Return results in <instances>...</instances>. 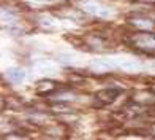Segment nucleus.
Masks as SVG:
<instances>
[{
    "mask_svg": "<svg viewBox=\"0 0 155 140\" xmlns=\"http://www.w3.org/2000/svg\"><path fill=\"white\" fill-rule=\"evenodd\" d=\"M81 8L86 13H89V15H94L98 18H111L114 15V11L109 6H104L98 2H94V0H84V2H81Z\"/></svg>",
    "mask_w": 155,
    "mask_h": 140,
    "instance_id": "nucleus-1",
    "label": "nucleus"
},
{
    "mask_svg": "<svg viewBox=\"0 0 155 140\" xmlns=\"http://www.w3.org/2000/svg\"><path fill=\"white\" fill-rule=\"evenodd\" d=\"M119 94H120V89H117V88L103 89V91H100V93L95 96V103L98 105V107H106V105L112 103L117 99Z\"/></svg>",
    "mask_w": 155,
    "mask_h": 140,
    "instance_id": "nucleus-2",
    "label": "nucleus"
},
{
    "mask_svg": "<svg viewBox=\"0 0 155 140\" xmlns=\"http://www.w3.org/2000/svg\"><path fill=\"white\" fill-rule=\"evenodd\" d=\"M112 64H114L116 68H122V70H127V72H138L143 67L139 61L133 58H114Z\"/></svg>",
    "mask_w": 155,
    "mask_h": 140,
    "instance_id": "nucleus-3",
    "label": "nucleus"
},
{
    "mask_svg": "<svg viewBox=\"0 0 155 140\" xmlns=\"http://www.w3.org/2000/svg\"><path fill=\"white\" fill-rule=\"evenodd\" d=\"M133 43L139 48H146V50H155V33L152 32H143L136 33L133 37Z\"/></svg>",
    "mask_w": 155,
    "mask_h": 140,
    "instance_id": "nucleus-4",
    "label": "nucleus"
},
{
    "mask_svg": "<svg viewBox=\"0 0 155 140\" xmlns=\"http://www.w3.org/2000/svg\"><path fill=\"white\" fill-rule=\"evenodd\" d=\"M6 76H8V80L11 83H15V85H19V83H22L25 80V72L22 68H18V67H11L8 68V72H6Z\"/></svg>",
    "mask_w": 155,
    "mask_h": 140,
    "instance_id": "nucleus-5",
    "label": "nucleus"
},
{
    "mask_svg": "<svg viewBox=\"0 0 155 140\" xmlns=\"http://www.w3.org/2000/svg\"><path fill=\"white\" fill-rule=\"evenodd\" d=\"M90 67H92L95 72H108V70L116 68L114 64H112V59H98V61H94Z\"/></svg>",
    "mask_w": 155,
    "mask_h": 140,
    "instance_id": "nucleus-6",
    "label": "nucleus"
},
{
    "mask_svg": "<svg viewBox=\"0 0 155 140\" xmlns=\"http://www.w3.org/2000/svg\"><path fill=\"white\" fill-rule=\"evenodd\" d=\"M37 72L41 73V75H52L57 72V67H55L54 64H51V62H40V64H37Z\"/></svg>",
    "mask_w": 155,
    "mask_h": 140,
    "instance_id": "nucleus-7",
    "label": "nucleus"
},
{
    "mask_svg": "<svg viewBox=\"0 0 155 140\" xmlns=\"http://www.w3.org/2000/svg\"><path fill=\"white\" fill-rule=\"evenodd\" d=\"M55 89H57V85L54 81H41L37 86V93L38 94H49V93H54Z\"/></svg>",
    "mask_w": 155,
    "mask_h": 140,
    "instance_id": "nucleus-8",
    "label": "nucleus"
}]
</instances>
